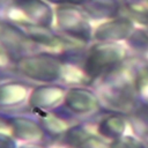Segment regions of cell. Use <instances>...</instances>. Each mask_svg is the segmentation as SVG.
Returning <instances> with one entry per match:
<instances>
[{
    "instance_id": "obj_5",
    "label": "cell",
    "mask_w": 148,
    "mask_h": 148,
    "mask_svg": "<svg viewBox=\"0 0 148 148\" xmlns=\"http://www.w3.org/2000/svg\"><path fill=\"white\" fill-rule=\"evenodd\" d=\"M133 127L140 135H148V103L134 112Z\"/></svg>"
},
{
    "instance_id": "obj_2",
    "label": "cell",
    "mask_w": 148,
    "mask_h": 148,
    "mask_svg": "<svg viewBox=\"0 0 148 148\" xmlns=\"http://www.w3.org/2000/svg\"><path fill=\"white\" fill-rule=\"evenodd\" d=\"M116 60H117V54L112 53L110 50L96 51L90 56L89 60L87 61V73L94 76L99 75L102 71L114 64Z\"/></svg>"
},
{
    "instance_id": "obj_8",
    "label": "cell",
    "mask_w": 148,
    "mask_h": 148,
    "mask_svg": "<svg viewBox=\"0 0 148 148\" xmlns=\"http://www.w3.org/2000/svg\"><path fill=\"white\" fill-rule=\"evenodd\" d=\"M24 148H29V147H24Z\"/></svg>"
},
{
    "instance_id": "obj_1",
    "label": "cell",
    "mask_w": 148,
    "mask_h": 148,
    "mask_svg": "<svg viewBox=\"0 0 148 148\" xmlns=\"http://www.w3.org/2000/svg\"><path fill=\"white\" fill-rule=\"evenodd\" d=\"M66 104L75 112H87L97 105L95 97L84 90H72L66 97Z\"/></svg>"
},
{
    "instance_id": "obj_6",
    "label": "cell",
    "mask_w": 148,
    "mask_h": 148,
    "mask_svg": "<svg viewBox=\"0 0 148 148\" xmlns=\"http://www.w3.org/2000/svg\"><path fill=\"white\" fill-rule=\"evenodd\" d=\"M111 148H145V147L140 141L126 136V138L114 139V141L111 145Z\"/></svg>"
},
{
    "instance_id": "obj_4",
    "label": "cell",
    "mask_w": 148,
    "mask_h": 148,
    "mask_svg": "<svg viewBox=\"0 0 148 148\" xmlns=\"http://www.w3.org/2000/svg\"><path fill=\"white\" fill-rule=\"evenodd\" d=\"M124 128H125L124 120L119 116L112 114L103 119V121H101L98 126V132L103 136L114 140V139H118L123 134Z\"/></svg>"
},
{
    "instance_id": "obj_3",
    "label": "cell",
    "mask_w": 148,
    "mask_h": 148,
    "mask_svg": "<svg viewBox=\"0 0 148 148\" xmlns=\"http://www.w3.org/2000/svg\"><path fill=\"white\" fill-rule=\"evenodd\" d=\"M12 127H13V133L17 138L24 140H34L42 136V128L37 124L30 121L29 119H22V118L13 119Z\"/></svg>"
},
{
    "instance_id": "obj_7",
    "label": "cell",
    "mask_w": 148,
    "mask_h": 148,
    "mask_svg": "<svg viewBox=\"0 0 148 148\" xmlns=\"http://www.w3.org/2000/svg\"><path fill=\"white\" fill-rule=\"evenodd\" d=\"M0 148H14V142L9 138L0 135Z\"/></svg>"
}]
</instances>
